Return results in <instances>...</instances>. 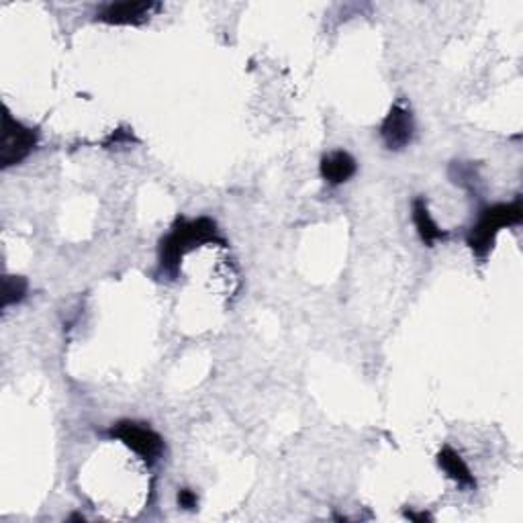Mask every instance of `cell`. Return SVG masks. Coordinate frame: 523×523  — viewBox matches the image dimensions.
<instances>
[{
	"instance_id": "7",
	"label": "cell",
	"mask_w": 523,
	"mask_h": 523,
	"mask_svg": "<svg viewBox=\"0 0 523 523\" xmlns=\"http://www.w3.org/2000/svg\"><path fill=\"white\" fill-rule=\"evenodd\" d=\"M322 178L332 186H340L343 182H348L350 178L356 174L358 163L354 160V155L346 150H335L332 154H327L322 160Z\"/></svg>"
},
{
	"instance_id": "13",
	"label": "cell",
	"mask_w": 523,
	"mask_h": 523,
	"mask_svg": "<svg viewBox=\"0 0 523 523\" xmlns=\"http://www.w3.org/2000/svg\"><path fill=\"white\" fill-rule=\"evenodd\" d=\"M407 515L409 519H413V521H427V519H432V515L429 513H425V511H421V513H413V511H407L405 513Z\"/></svg>"
},
{
	"instance_id": "2",
	"label": "cell",
	"mask_w": 523,
	"mask_h": 523,
	"mask_svg": "<svg viewBox=\"0 0 523 523\" xmlns=\"http://www.w3.org/2000/svg\"><path fill=\"white\" fill-rule=\"evenodd\" d=\"M523 221V202L518 197L511 202H497V205L485 207L479 213V219L468 231L466 244L472 249V254L479 260H485L490 249L495 246V239L501 229L513 228Z\"/></svg>"
},
{
	"instance_id": "9",
	"label": "cell",
	"mask_w": 523,
	"mask_h": 523,
	"mask_svg": "<svg viewBox=\"0 0 523 523\" xmlns=\"http://www.w3.org/2000/svg\"><path fill=\"white\" fill-rule=\"evenodd\" d=\"M438 466L448 474V479L456 482L458 487L476 489V479L471 472V468H468V464L464 462V458L460 456V452H456L452 446H444L440 450Z\"/></svg>"
},
{
	"instance_id": "1",
	"label": "cell",
	"mask_w": 523,
	"mask_h": 523,
	"mask_svg": "<svg viewBox=\"0 0 523 523\" xmlns=\"http://www.w3.org/2000/svg\"><path fill=\"white\" fill-rule=\"evenodd\" d=\"M209 244L228 247V241H225L219 228L210 217H197V219L178 217L170 228L168 236H163L160 241V272L170 278H176L184 256Z\"/></svg>"
},
{
	"instance_id": "8",
	"label": "cell",
	"mask_w": 523,
	"mask_h": 523,
	"mask_svg": "<svg viewBox=\"0 0 523 523\" xmlns=\"http://www.w3.org/2000/svg\"><path fill=\"white\" fill-rule=\"evenodd\" d=\"M411 215H413V225H416V229H417V236L427 247H432L434 244H438V241L450 238V233L444 231L440 225L434 221L432 213H429L427 201L424 197H417L416 201H413Z\"/></svg>"
},
{
	"instance_id": "6",
	"label": "cell",
	"mask_w": 523,
	"mask_h": 523,
	"mask_svg": "<svg viewBox=\"0 0 523 523\" xmlns=\"http://www.w3.org/2000/svg\"><path fill=\"white\" fill-rule=\"evenodd\" d=\"M380 137L390 152H401L405 147H409L413 137H416V119H413L411 108L403 103H395L390 107V111L380 123Z\"/></svg>"
},
{
	"instance_id": "5",
	"label": "cell",
	"mask_w": 523,
	"mask_h": 523,
	"mask_svg": "<svg viewBox=\"0 0 523 523\" xmlns=\"http://www.w3.org/2000/svg\"><path fill=\"white\" fill-rule=\"evenodd\" d=\"M158 11H162V3L154 0H123L100 6L95 21L115 27H142Z\"/></svg>"
},
{
	"instance_id": "11",
	"label": "cell",
	"mask_w": 523,
	"mask_h": 523,
	"mask_svg": "<svg viewBox=\"0 0 523 523\" xmlns=\"http://www.w3.org/2000/svg\"><path fill=\"white\" fill-rule=\"evenodd\" d=\"M450 176L454 178L456 184L464 186V189H471V191L474 189L476 181H479L472 162H454L450 166Z\"/></svg>"
},
{
	"instance_id": "4",
	"label": "cell",
	"mask_w": 523,
	"mask_h": 523,
	"mask_svg": "<svg viewBox=\"0 0 523 523\" xmlns=\"http://www.w3.org/2000/svg\"><path fill=\"white\" fill-rule=\"evenodd\" d=\"M37 129L14 119L11 111L3 107V137H0V168L17 166L37 147Z\"/></svg>"
},
{
	"instance_id": "3",
	"label": "cell",
	"mask_w": 523,
	"mask_h": 523,
	"mask_svg": "<svg viewBox=\"0 0 523 523\" xmlns=\"http://www.w3.org/2000/svg\"><path fill=\"white\" fill-rule=\"evenodd\" d=\"M107 435L111 440H119L123 446H127L131 452L144 460L145 466H154L160 462L163 454V438L142 421H131L123 419L119 424L108 427Z\"/></svg>"
},
{
	"instance_id": "10",
	"label": "cell",
	"mask_w": 523,
	"mask_h": 523,
	"mask_svg": "<svg viewBox=\"0 0 523 523\" xmlns=\"http://www.w3.org/2000/svg\"><path fill=\"white\" fill-rule=\"evenodd\" d=\"M27 280L23 276H5V286H3V309L11 307V304H17L27 296Z\"/></svg>"
},
{
	"instance_id": "12",
	"label": "cell",
	"mask_w": 523,
	"mask_h": 523,
	"mask_svg": "<svg viewBox=\"0 0 523 523\" xmlns=\"http://www.w3.org/2000/svg\"><path fill=\"white\" fill-rule=\"evenodd\" d=\"M178 505H181L186 511H192V509H197L199 497L191 489H181L178 490Z\"/></svg>"
}]
</instances>
